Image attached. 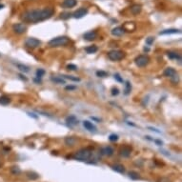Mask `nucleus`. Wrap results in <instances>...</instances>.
Wrapping results in <instances>:
<instances>
[{
	"mask_svg": "<svg viewBox=\"0 0 182 182\" xmlns=\"http://www.w3.org/2000/svg\"><path fill=\"white\" fill-rule=\"evenodd\" d=\"M130 10H131V13L133 15H136V14H138L140 13L141 10H142V8H141V5H138V4H135V5H133L130 8Z\"/></svg>",
	"mask_w": 182,
	"mask_h": 182,
	"instance_id": "17",
	"label": "nucleus"
},
{
	"mask_svg": "<svg viewBox=\"0 0 182 182\" xmlns=\"http://www.w3.org/2000/svg\"><path fill=\"white\" fill-rule=\"evenodd\" d=\"M27 177L31 180H36L39 178V175L37 173H34V172H28L27 173Z\"/></svg>",
	"mask_w": 182,
	"mask_h": 182,
	"instance_id": "21",
	"label": "nucleus"
},
{
	"mask_svg": "<svg viewBox=\"0 0 182 182\" xmlns=\"http://www.w3.org/2000/svg\"><path fill=\"white\" fill-rule=\"evenodd\" d=\"M112 169L114 170L115 172L119 173H125V168L123 165L121 164H115L112 166Z\"/></svg>",
	"mask_w": 182,
	"mask_h": 182,
	"instance_id": "18",
	"label": "nucleus"
},
{
	"mask_svg": "<svg viewBox=\"0 0 182 182\" xmlns=\"http://www.w3.org/2000/svg\"><path fill=\"white\" fill-rule=\"evenodd\" d=\"M66 121H67V123L70 125V126H74V125H76V124L78 123V120H77V118H76L75 115L68 116L67 118H66Z\"/></svg>",
	"mask_w": 182,
	"mask_h": 182,
	"instance_id": "19",
	"label": "nucleus"
},
{
	"mask_svg": "<svg viewBox=\"0 0 182 182\" xmlns=\"http://www.w3.org/2000/svg\"><path fill=\"white\" fill-rule=\"evenodd\" d=\"M40 44H41V41L38 39H36L34 37H30L26 40L25 42V45L28 47V48H31V49H35V48H37Z\"/></svg>",
	"mask_w": 182,
	"mask_h": 182,
	"instance_id": "6",
	"label": "nucleus"
},
{
	"mask_svg": "<svg viewBox=\"0 0 182 182\" xmlns=\"http://www.w3.org/2000/svg\"><path fill=\"white\" fill-rule=\"evenodd\" d=\"M3 7H4V5H2V4H0V9H2Z\"/></svg>",
	"mask_w": 182,
	"mask_h": 182,
	"instance_id": "43",
	"label": "nucleus"
},
{
	"mask_svg": "<svg viewBox=\"0 0 182 182\" xmlns=\"http://www.w3.org/2000/svg\"><path fill=\"white\" fill-rule=\"evenodd\" d=\"M115 78L118 82H123V79L120 77V75H117V74L115 75Z\"/></svg>",
	"mask_w": 182,
	"mask_h": 182,
	"instance_id": "39",
	"label": "nucleus"
},
{
	"mask_svg": "<svg viewBox=\"0 0 182 182\" xmlns=\"http://www.w3.org/2000/svg\"><path fill=\"white\" fill-rule=\"evenodd\" d=\"M0 166H1V163H0Z\"/></svg>",
	"mask_w": 182,
	"mask_h": 182,
	"instance_id": "44",
	"label": "nucleus"
},
{
	"mask_svg": "<svg viewBox=\"0 0 182 182\" xmlns=\"http://www.w3.org/2000/svg\"><path fill=\"white\" fill-rule=\"evenodd\" d=\"M54 14V11L52 8H45L42 10H33L24 13L21 16V19L23 21L29 23H38L51 18Z\"/></svg>",
	"mask_w": 182,
	"mask_h": 182,
	"instance_id": "1",
	"label": "nucleus"
},
{
	"mask_svg": "<svg viewBox=\"0 0 182 182\" xmlns=\"http://www.w3.org/2000/svg\"><path fill=\"white\" fill-rule=\"evenodd\" d=\"M150 61V58L147 55H138L137 57L135 59V63L137 67H145L148 65V63Z\"/></svg>",
	"mask_w": 182,
	"mask_h": 182,
	"instance_id": "5",
	"label": "nucleus"
},
{
	"mask_svg": "<svg viewBox=\"0 0 182 182\" xmlns=\"http://www.w3.org/2000/svg\"><path fill=\"white\" fill-rule=\"evenodd\" d=\"M76 143V139L74 138L72 136H69L65 138V144L67 146H75V144Z\"/></svg>",
	"mask_w": 182,
	"mask_h": 182,
	"instance_id": "22",
	"label": "nucleus"
},
{
	"mask_svg": "<svg viewBox=\"0 0 182 182\" xmlns=\"http://www.w3.org/2000/svg\"><path fill=\"white\" fill-rule=\"evenodd\" d=\"M96 75L98 77H106V76H108V74L104 71H97L96 72Z\"/></svg>",
	"mask_w": 182,
	"mask_h": 182,
	"instance_id": "32",
	"label": "nucleus"
},
{
	"mask_svg": "<svg viewBox=\"0 0 182 182\" xmlns=\"http://www.w3.org/2000/svg\"><path fill=\"white\" fill-rule=\"evenodd\" d=\"M87 14H88V9H86V8H80V9L75 11V13L72 14V16L75 18H82Z\"/></svg>",
	"mask_w": 182,
	"mask_h": 182,
	"instance_id": "9",
	"label": "nucleus"
},
{
	"mask_svg": "<svg viewBox=\"0 0 182 182\" xmlns=\"http://www.w3.org/2000/svg\"><path fill=\"white\" fill-rule=\"evenodd\" d=\"M92 150L89 149V148H82L78 150L77 152L75 153V155H72V157L75 159V160H78V161H87L91 158L92 156Z\"/></svg>",
	"mask_w": 182,
	"mask_h": 182,
	"instance_id": "2",
	"label": "nucleus"
},
{
	"mask_svg": "<svg viewBox=\"0 0 182 182\" xmlns=\"http://www.w3.org/2000/svg\"><path fill=\"white\" fill-rule=\"evenodd\" d=\"M153 41H155V37H148L146 39V44H148V45H152Z\"/></svg>",
	"mask_w": 182,
	"mask_h": 182,
	"instance_id": "36",
	"label": "nucleus"
},
{
	"mask_svg": "<svg viewBox=\"0 0 182 182\" xmlns=\"http://www.w3.org/2000/svg\"><path fill=\"white\" fill-rule=\"evenodd\" d=\"M181 31L177 30V29H168V30H164L162 32H160L159 34L160 35H166V34H180Z\"/></svg>",
	"mask_w": 182,
	"mask_h": 182,
	"instance_id": "14",
	"label": "nucleus"
},
{
	"mask_svg": "<svg viewBox=\"0 0 182 182\" xmlns=\"http://www.w3.org/2000/svg\"><path fill=\"white\" fill-rule=\"evenodd\" d=\"M11 173H14V175L17 176V175H19V173H21V170H20L18 167H13L11 169Z\"/></svg>",
	"mask_w": 182,
	"mask_h": 182,
	"instance_id": "30",
	"label": "nucleus"
},
{
	"mask_svg": "<svg viewBox=\"0 0 182 182\" xmlns=\"http://www.w3.org/2000/svg\"><path fill=\"white\" fill-rule=\"evenodd\" d=\"M108 57L112 61H119L125 57V52L119 50H114L108 52Z\"/></svg>",
	"mask_w": 182,
	"mask_h": 182,
	"instance_id": "4",
	"label": "nucleus"
},
{
	"mask_svg": "<svg viewBox=\"0 0 182 182\" xmlns=\"http://www.w3.org/2000/svg\"><path fill=\"white\" fill-rule=\"evenodd\" d=\"M13 30L15 34H22L27 31V27H26V25H24L23 23H16L13 26Z\"/></svg>",
	"mask_w": 182,
	"mask_h": 182,
	"instance_id": "7",
	"label": "nucleus"
},
{
	"mask_svg": "<svg viewBox=\"0 0 182 182\" xmlns=\"http://www.w3.org/2000/svg\"><path fill=\"white\" fill-rule=\"evenodd\" d=\"M98 50V48L96 47L95 45H92V46H89L87 48H85V51H86L88 54H95Z\"/></svg>",
	"mask_w": 182,
	"mask_h": 182,
	"instance_id": "25",
	"label": "nucleus"
},
{
	"mask_svg": "<svg viewBox=\"0 0 182 182\" xmlns=\"http://www.w3.org/2000/svg\"><path fill=\"white\" fill-rule=\"evenodd\" d=\"M125 33V31L122 27H116L112 30V34L115 36H121Z\"/></svg>",
	"mask_w": 182,
	"mask_h": 182,
	"instance_id": "16",
	"label": "nucleus"
},
{
	"mask_svg": "<svg viewBox=\"0 0 182 182\" xmlns=\"http://www.w3.org/2000/svg\"><path fill=\"white\" fill-rule=\"evenodd\" d=\"M52 79V81H54V83H57V84H65V80L62 79V78H60V77H57V76H52L51 77Z\"/></svg>",
	"mask_w": 182,
	"mask_h": 182,
	"instance_id": "26",
	"label": "nucleus"
},
{
	"mask_svg": "<svg viewBox=\"0 0 182 182\" xmlns=\"http://www.w3.org/2000/svg\"><path fill=\"white\" fill-rule=\"evenodd\" d=\"M167 55L170 59H177V60H181V56L177 54V52H167Z\"/></svg>",
	"mask_w": 182,
	"mask_h": 182,
	"instance_id": "23",
	"label": "nucleus"
},
{
	"mask_svg": "<svg viewBox=\"0 0 182 182\" xmlns=\"http://www.w3.org/2000/svg\"><path fill=\"white\" fill-rule=\"evenodd\" d=\"M71 15L72 14L70 13H63V14H61V18L62 19H68V18H70Z\"/></svg>",
	"mask_w": 182,
	"mask_h": 182,
	"instance_id": "35",
	"label": "nucleus"
},
{
	"mask_svg": "<svg viewBox=\"0 0 182 182\" xmlns=\"http://www.w3.org/2000/svg\"><path fill=\"white\" fill-rule=\"evenodd\" d=\"M159 182H171L168 178H161L159 179Z\"/></svg>",
	"mask_w": 182,
	"mask_h": 182,
	"instance_id": "41",
	"label": "nucleus"
},
{
	"mask_svg": "<svg viewBox=\"0 0 182 182\" xmlns=\"http://www.w3.org/2000/svg\"><path fill=\"white\" fill-rule=\"evenodd\" d=\"M11 103V98L7 95L0 96V104L1 105H8Z\"/></svg>",
	"mask_w": 182,
	"mask_h": 182,
	"instance_id": "24",
	"label": "nucleus"
},
{
	"mask_svg": "<svg viewBox=\"0 0 182 182\" xmlns=\"http://www.w3.org/2000/svg\"><path fill=\"white\" fill-rule=\"evenodd\" d=\"M163 75H164L165 76H167V77L173 78L175 76H176V71L175 70V69L169 67V68H167V69H165Z\"/></svg>",
	"mask_w": 182,
	"mask_h": 182,
	"instance_id": "11",
	"label": "nucleus"
},
{
	"mask_svg": "<svg viewBox=\"0 0 182 182\" xmlns=\"http://www.w3.org/2000/svg\"><path fill=\"white\" fill-rule=\"evenodd\" d=\"M122 28L124 29V31L133 32V30L135 29V23H133V22H126Z\"/></svg>",
	"mask_w": 182,
	"mask_h": 182,
	"instance_id": "20",
	"label": "nucleus"
},
{
	"mask_svg": "<svg viewBox=\"0 0 182 182\" xmlns=\"http://www.w3.org/2000/svg\"><path fill=\"white\" fill-rule=\"evenodd\" d=\"M67 69L70 71H76L77 70V66L75 65V64H69V65L67 66Z\"/></svg>",
	"mask_w": 182,
	"mask_h": 182,
	"instance_id": "33",
	"label": "nucleus"
},
{
	"mask_svg": "<svg viewBox=\"0 0 182 182\" xmlns=\"http://www.w3.org/2000/svg\"><path fill=\"white\" fill-rule=\"evenodd\" d=\"M131 90H132V85H131V83L130 82H129V81H127L126 82V84H125V92H124V94L125 95H129V94H130V92H131Z\"/></svg>",
	"mask_w": 182,
	"mask_h": 182,
	"instance_id": "28",
	"label": "nucleus"
},
{
	"mask_svg": "<svg viewBox=\"0 0 182 182\" xmlns=\"http://www.w3.org/2000/svg\"><path fill=\"white\" fill-rule=\"evenodd\" d=\"M129 177H130L131 179L136 180V179H138V178H139V175H138V173L132 171V172L129 173Z\"/></svg>",
	"mask_w": 182,
	"mask_h": 182,
	"instance_id": "27",
	"label": "nucleus"
},
{
	"mask_svg": "<svg viewBox=\"0 0 182 182\" xmlns=\"http://www.w3.org/2000/svg\"><path fill=\"white\" fill-rule=\"evenodd\" d=\"M83 126L84 128L86 129V130L88 131H90V132H95L96 130V128L94 124H92V122H90V121H88V120H85L84 122H83Z\"/></svg>",
	"mask_w": 182,
	"mask_h": 182,
	"instance_id": "13",
	"label": "nucleus"
},
{
	"mask_svg": "<svg viewBox=\"0 0 182 182\" xmlns=\"http://www.w3.org/2000/svg\"><path fill=\"white\" fill-rule=\"evenodd\" d=\"M76 4H77L76 0H64L62 6L64 8H74L75 6H76Z\"/></svg>",
	"mask_w": 182,
	"mask_h": 182,
	"instance_id": "15",
	"label": "nucleus"
},
{
	"mask_svg": "<svg viewBox=\"0 0 182 182\" xmlns=\"http://www.w3.org/2000/svg\"><path fill=\"white\" fill-rule=\"evenodd\" d=\"M96 36H97V34H96L95 31H91V32H88V33H86L83 37L84 39L88 40V41H92V40H95L96 38Z\"/></svg>",
	"mask_w": 182,
	"mask_h": 182,
	"instance_id": "12",
	"label": "nucleus"
},
{
	"mask_svg": "<svg viewBox=\"0 0 182 182\" xmlns=\"http://www.w3.org/2000/svg\"><path fill=\"white\" fill-rule=\"evenodd\" d=\"M119 94V91H118V89L117 88H112V95H117Z\"/></svg>",
	"mask_w": 182,
	"mask_h": 182,
	"instance_id": "38",
	"label": "nucleus"
},
{
	"mask_svg": "<svg viewBox=\"0 0 182 182\" xmlns=\"http://www.w3.org/2000/svg\"><path fill=\"white\" fill-rule=\"evenodd\" d=\"M64 77L67 78V79L72 80V81H80V79H79V78H77V77H74V76H72V75H64Z\"/></svg>",
	"mask_w": 182,
	"mask_h": 182,
	"instance_id": "34",
	"label": "nucleus"
},
{
	"mask_svg": "<svg viewBox=\"0 0 182 182\" xmlns=\"http://www.w3.org/2000/svg\"><path fill=\"white\" fill-rule=\"evenodd\" d=\"M75 88H76L75 86H67V87H66L65 89H66V90H68V91H69V90L71 91V90H75Z\"/></svg>",
	"mask_w": 182,
	"mask_h": 182,
	"instance_id": "40",
	"label": "nucleus"
},
{
	"mask_svg": "<svg viewBox=\"0 0 182 182\" xmlns=\"http://www.w3.org/2000/svg\"><path fill=\"white\" fill-rule=\"evenodd\" d=\"M109 139H110V141H116L117 139H118V136H117L116 135H111L110 137H109Z\"/></svg>",
	"mask_w": 182,
	"mask_h": 182,
	"instance_id": "37",
	"label": "nucleus"
},
{
	"mask_svg": "<svg viewBox=\"0 0 182 182\" xmlns=\"http://www.w3.org/2000/svg\"><path fill=\"white\" fill-rule=\"evenodd\" d=\"M100 153H101V155H103L105 156H112V155H114V149H112V147L110 146H107V147H104L100 150Z\"/></svg>",
	"mask_w": 182,
	"mask_h": 182,
	"instance_id": "10",
	"label": "nucleus"
},
{
	"mask_svg": "<svg viewBox=\"0 0 182 182\" xmlns=\"http://www.w3.org/2000/svg\"><path fill=\"white\" fill-rule=\"evenodd\" d=\"M44 75H45V71H44L43 69H38V70L36 71V76H37L38 78H41Z\"/></svg>",
	"mask_w": 182,
	"mask_h": 182,
	"instance_id": "31",
	"label": "nucleus"
},
{
	"mask_svg": "<svg viewBox=\"0 0 182 182\" xmlns=\"http://www.w3.org/2000/svg\"><path fill=\"white\" fill-rule=\"evenodd\" d=\"M155 142H156L157 144H158L159 146H160V145H162V144H163V143H162V141H159V140H155Z\"/></svg>",
	"mask_w": 182,
	"mask_h": 182,
	"instance_id": "42",
	"label": "nucleus"
},
{
	"mask_svg": "<svg viewBox=\"0 0 182 182\" xmlns=\"http://www.w3.org/2000/svg\"><path fill=\"white\" fill-rule=\"evenodd\" d=\"M132 153V147L131 146H123L119 150V155L124 157V158H127L131 155Z\"/></svg>",
	"mask_w": 182,
	"mask_h": 182,
	"instance_id": "8",
	"label": "nucleus"
},
{
	"mask_svg": "<svg viewBox=\"0 0 182 182\" xmlns=\"http://www.w3.org/2000/svg\"><path fill=\"white\" fill-rule=\"evenodd\" d=\"M70 43V38L67 36H57L51 39L49 41V46L52 48H57V47H62L66 46Z\"/></svg>",
	"mask_w": 182,
	"mask_h": 182,
	"instance_id": "3",
	"label": "nucleus"
},
{
	"mask_svg": "<svg viewBox=\"0 0 182 182\" xmlns=\"http://www.w3.org/2000/svg\"><path fill=\"white\" fill-rule=\"evenodd\" d=\"M17 68H18L21 72H28L30 71L29 67L23 65V64H17Z\"/></svg>",
	"mask_w": 182,
	"mask_h": 182,
	"instance_id": "29",
	"label": "nucleus"
}]
</instances>
